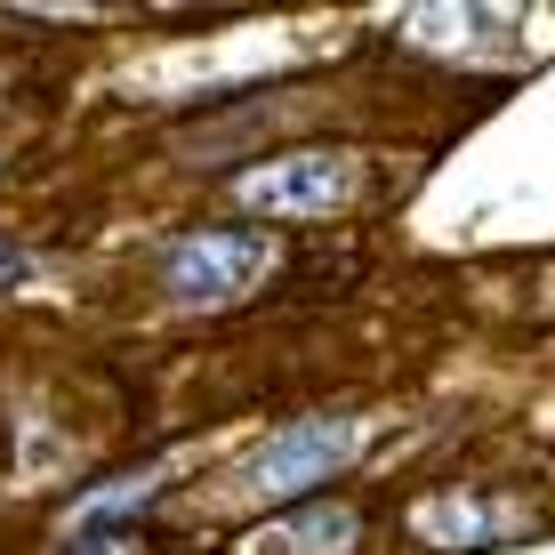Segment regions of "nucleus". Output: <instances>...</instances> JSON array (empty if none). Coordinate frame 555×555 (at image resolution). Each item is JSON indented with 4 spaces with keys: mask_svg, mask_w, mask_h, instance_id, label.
<instances>
[{
    "mask_svg": "<svg viewBox=\"0 0 555 555\" xmlns=\"http://www.w3.org/2000/svg\"><path fill=\"white\" fill-rule=\"evenodd\" d=\"M105 555H129V547H121V540H113V547H105Z\"/></svg>",
    "mask_w": 555,
    "mask_h": 555,
    "instance_id": "39448f33",
    "label": "nucleus"
},
{
    "mask_svg": "<svg viewBox=\"0 0 555 555\" xmlns=\"http://www.w3.org/2000/svg\"><path fill=\"white\" fill-rule=\"evenodd\" d=\"M362 427L354 418H298V427L266 435V443L250 451V467H242V500H298V491H314L322 475H338L354 459Z\"/></svg>",
    "mask_w": 555,
    "mask_h": 555,
    "instance_id": "f257e3e1",
    "label": "nucleus"
},
{
    "mask_svg": "<svg viewBox=\"0 0 555 555\" xmlns=\"http://www.w3.org/2000/svg\"><path fill=\"white\" fill-rule=\"evenodd\" d=\"M242 209L258 218H322V209L354 202V153H282L234 185Z\"/></svg>",
    "mask_w": 555,
    "mask_h": 555,
    "instance_id": "7ed1b4c3",
    "label": "nucleus"
},
{
    "mask_svg": "<svg viewBox=\"0 0 555 555\" xmlns=\"http://www.w3.org/2000/svg\"><path fill=\"white\" fill-rule=\"evenodd\" d=\"M274 540H282L274 555H347L354 547V507H338V500L306 507V515H291V524L274 531Z\"/></svg>",
    "mask_w": 555,
    "mask_h": 555,
    "instance_id": "20e7f679",
    "label": "nucleus"
},
{
    "mask_svg": "<svg viewBox=\"0 0 555 555\" xmlns=\"http://www.w3.org/2000/svg\"><path fill=\"white\" fill-rule=\"evenodd\" d=\"M266 266H274V242L266 234H185L178 250L162 258V282H169V298H185V306H225V298L250 291Z\"/></svg>",
    "mask_w": 555,
    "mask_h": 555,
    "instance_id": "f03ea898",
    "label": "nucleus"
}]
</instances>
